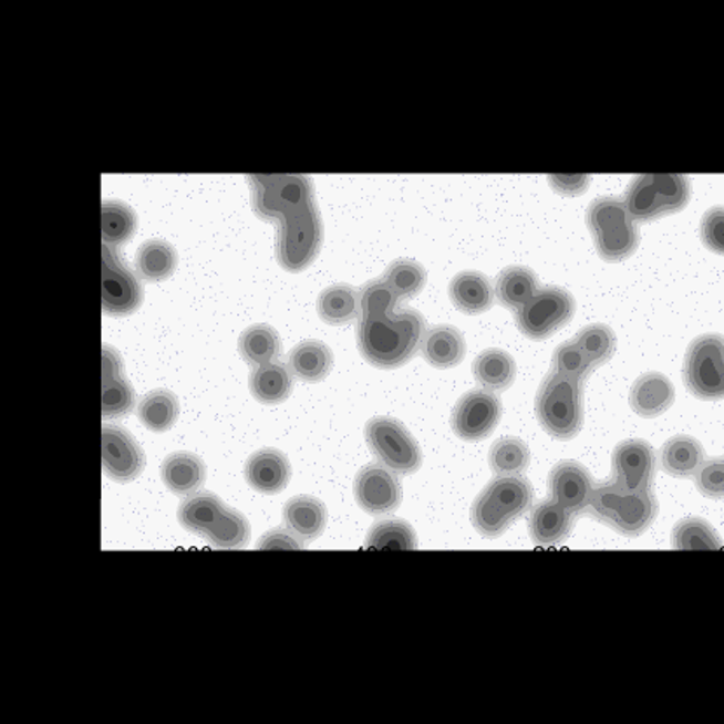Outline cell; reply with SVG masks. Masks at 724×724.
I'll return each instance as SVG.
<instances>
[{
	"label": "cell",
	"instance_id": "ee69618b",
	"mask_svg": "<svg viewBox=\"0 0 724 724\" xmlns=\"http://www.w3.org/2000/svg\"><path fill=\"white\" fill-rule=\"evenodd\" d=\"M362 296V314L387 313V311H395L399 296L390 285L384 281V278L379 280H371L369 283L363 285L360 290Z\"/></svg>",
	"mask_w": 724,
	"mask_h": 724
},
{
	"label": "cell",
	"instance_id": "f546056e",
	"mask_svg": "<svg viewBox=\"0 0 724 724\" xmlns=\"http://www.w3.org/2000/svg\"><path fill=\"white\" fill-rule=\"evenodd\" d=\"M517 366L511 354L503 350H487L474 362L475 381L489 392H503L514 384Z\"/></svg>",
	"mask_w": 724,
	"mask_h": 724
},
{
	"label": "cell",
	"instance_id": "4316f807",
	"mask_svg": "<svg viewBox=\"0 0 724 724\" xmlns=\"http://www.w3.org/2000/svg\"><path fill=\"white\" fill-rule=\"evenodd\" d=\"M318 317L329 325H347L362 313V296L351 285H330L318 297Z\"/></svg>",
	"mask_w": 724,
	"mask_h": 724
},
{
	"label": "cell",
	"instance_id": "ac0fdd59",
	"mask_svg": "<svg viewBox=\"0 0 724 724\" xmlns=\"http://www.w3.org/2000/svg\"><path fill=\"white\" fill-rule=\"evenodd\" d=\"M292 466L289 457L281 451H257L248 457L245 465V480L251 489L260 494H280L289 486Z\"/></svg>",
	"mask_w": 724,
	"mask_h": 724
},
{
	"label": "cell",
	"instance_id": "c3c4849f",
	"mask_svg": "<svg viewBox=\"0 0 724 724\" xmlns=\"http://www.w3.org/2000/svg\"><path fill=\"white\" fill-rule=\"evenodd\" d=\"M102 369L103 383H108V381H114V379L123 375V359H121V354L117 353L116 348L103 344Z\"/></svg>",
	"mask_w": 724,
	"mask_h": 724
},
{
	"label": "cell",
	"instance_id": "60d3db41",
	"mask_svg": "<svg viewBox=\"0 0 724 724\" xmlns=\"http://www.w3.org/2000/svg\"><path fill=\"white\" fill-rule=\"evenodd\" d=\"M383 278L395 290L399 299L417 296L426 285V271L423 266L411 259H399L390 263Z\"/></svg>",
	"mask_w": 724,
	"mask_h": 724
},
{
	"label": "cell",
	"instance_id": "7a4b0ae2",
	"mask_svg": "<svg viewBox=\"0 0 724 724\" xmlns=\"http://www.w3.org/2000/svg\"><path fill=\"white\" fill-rule=\"evenodd\" d=\"M535 499L531 482L520 475H505L487 484L472 505V523L486 538H498L520 519Z\"/></svg>",
	"mask_w": 724,
	"mask_h": 724
},
{
	"label": "cell",
	"instance_id": "603a6c76",
	"mask_svg": "<svg viewBox=\"0 0 724 724\" xmlns=\"http://www.w3.org/2000/svg\"><path fill=\"white\" fill-rule=\"evenodd\" d=\"M421 353L430 365L451 369L465 359L466 341L463 333L451 325H436L424 333Z\"/></svg>",
	"mask_w": 724,
	"mask_h": 724
},
{
	"label": "cell",
	"instance_id": "7c38bea8",
	"mask_svg": "<svg viewBox=\"0 0 724 724\" xmlns=\"http://www.w3.org/2000/svg\"><path fill=\"white\" fill-rule=\"evenodd\" d=\"M144 301V289L135 272L120 259L117 250L103 245L102 308L112 317L135 313Z\"/></svg>",
	"mask_w": 724,
	"mask_h": 724
},
{
	"label": "cell",
	"instance_id": "836d02e7",
	"mask_svg": "<svg viewBox=\"0 0 724 724\" xmlns=\"http://www.w3.org/2000/svg\"><path fill=\"white\" fill-rule=\"evenodd\" d=\"M180 404L175 393L161 387L147 393L138 404V417L145 428L154 433H163L174 426L177 421Z\"/></svg>",
	"mask_w": 724,
	"mask_h": 724
},
{
	"label": "cell",
	"instance_id": "ba28073f",
	"mask_svg": "<svg viewBox=\"0 0 724 724\" xmlns=\"http://www.w3.org/2000/svg\"><path fill=\"white\" fill-rule=\"evenodd\" d=\"M321 241L323 223L314 203L306 210L297 211L281 220L276 241V259L287 271H304L317 259Z\"/></svg>",
	"mask_w": 724,
	"mask_h": 724
},
{
	"label": "cell",
	"instance_id": "7bdbcfd3",
	"mask_svg": "<svg viewBox=\"0 0 724 724\" xmlns=\"http://www.w3.org/2000/svg\"><path fill=\"white\" fill-rule=\"evenodd\" d=\"M554 372L565 375V377L575 379V381H585L589 375L592 363L585 356L577 342H562L554 353Z\"/></svg>",
	"mask_w": 724,
	"mask_h": 724
},
{
	"label": "cell",
	"instance_id": "5bb4252c",
	"mask_svg": "<svg viewBox=\"0 0 724 724\" xmlns=\"http://www.w3.org/2000/svg\"><path fill=\"white\" fill-rule=\"evenodd\" d=\"M353 493L359 507L371 515L392 514L402 503L399 477L383 463L363 466L354 477Z\"/></svg>",
	"mask_w": 724,
	"mask_h": 724
},
{
	"label": "cell",
	"instance_id": "cb8c5ba5",
	"mask_svg": "<svg viewBox=\"0 0 724 724\" xmlns=\"http://www.w3.org/2000/svg\"><path fill=\"white\" fill-rule=\"evenodd\" d=\"M704 462V447L690 435L672 436L660 449V465L675 478L695 477Z\"/></svg>",
	"mask_w": 724,
	"mask_h": 724
},
{
	"label": "cell",
	"instance_id": "5b68a950",
	"mask_svg": "<svg viewBox=\"0 0 724 724\" xmlns=\"http://www.w3.org/2000/svg\"><path fill=\"white\" fill-rule=\"evenodd\" d=\"M587 226L599 256L609 262L627 259L638 250V223L627 210L623 199L614 196L596 199L587 211Z\"/></svg>",
	"mask_w": 724,
	"mask_h": 724
},
{
	"label": "cell",
	"instance_id": "9c48e42d",
	"mask_svg": "<svg viewBox=\"0 0 724 724\" xmlns=\"http://www.w3.org/2000/svg\"><path fill=\"white\" fill-rule=\"evenodd\" d=\"M684 384L702 400L724 399V338L700 335L687 348L683 365Z\"/></svg>",
	"mask_w": 724,
	"mask_h": 724
},
{
	"label": "cell",
	"instance_id": "d4e9b609",
	"mask_svg": "<svg viewBox=\"0 0 724 724\" xmlns=\"http://www.w3.org/2000/svg\"><path fill=\"white\" fill-rule=\"evenodd\" d=\"M451 301L466 314L486 313L493 308L494 290L489 278L478 271H463L449 285Z\"/></svg>",
	"mask_w": 724,
	"mask_h": 724
},
{
	"label": "cell",
	"instance_id": "2e32d148",
	"mask_svg": "<svg viewBox=\"0 0 724 724\" xmlns=\"http://www.w3.org/2000/svg\"><path fill=\"white\" fill-rule=\"evenodd\" d=\"M551 499L569 514H587L596 493V484L589 469L577 462H562L554 466L548 478Z\"/></svg>",
	"mask_w": 724,
	"mask_h": 724
},
{
	"label": "cell",
	"instance_id": "7402d4cb",
	"mask_svg": "<svg viewBox=\"0 0 724 724\" xmlns=\"http://www.w3.org/2000/svg\"><path fill=\"white\" fill-rule=\"evenodd\" d=\"M575 524V515L554 499L539 503L529 517V532L532 541L541 547H551L568 538Z\"/></svg>",
	"mask_w": 724,
	"mask_h": 724
},
{
	"label": "cell",
	"instance_id": "44dd1931",
	"mask_svg": "<svg viewBox=\"0 0 724 724\" xmlns=\"http://www.w3.org/2000/svg\"><path fill=\"white\" fill-rule=\"evenodd\" d=\"M285 526L304 541H314L325 531L327 507L321 499L301 494L289 499L283 507Z\"/></svg>",
	"mask_w": 724,
	"mask_h": 724
},
{
	"label": "cell",
	"instance_id": "8fae6325",
	"mask_svg": "<svg viewBox=\"0 0 724 724\" xmlns=\"http://www.w3.org/2000/svg\"><path fill=\"white\" fill-rule=\"evenodd\" d=\"M577 311L575 297L560 287L538 290L531 301L515 313L517 327L527 338L545 339L571 321Z\"/></svg>",
	"mask_w": 724,
	"mask_h": 724
},
{
	"label": "cell",
	"instance_id": "681fc988",
	"mask_svg": "<svg viewBox=\"0 0 724 724\" xmlns=\"http://www.w3.org/2000/svg\"><path fill=\"white\" fill-rule=\"evenodd\" d=\"M550 180V186L560 194H575L583 193L589 186V177H580V175H554V177H548Z\"/></svg>",
	"mask_w": 724,
	"mask_h": 724
},
{
	"label": "cell",
	"instance_id": "52a82bcc",
	"mask_svg": "<svg viewBox=\"0 0 724 724\" xmlns=\"http://www.w3.org/2000/svg\"><path fill=\"white\" fill-rule=\"evenodd\" d=\"M248 182L254 190V211L263 220L280 224L314 205L313 180L306 175H251Z\"/></svg>",
	"mask_w": 724,
	"mask_h": 724
},
{
	"label": "cell",
	"instance_id": "ab89813d",
	"mask_svg": "<svg viewBox=\"0 0 724 724\" xmlns=\"http://www.w3.org/2000/svg\"><path fill=\"white\" fill-rule=\"evenodd\" d=\"M206 538L210 539L215 547L224 550L244 548L250 538V524L241 511L227 507Z\"/></svg>",
	"mask_w": 724,
	"mask_h": 724
},
{
	"label": "cell",
	"instance_id": "f1b7e54d",
	"mask_svg": "<svg viewBox=\"0 0 724 724\" xmlns=\"http://www.w3.org/2000/svg\"><path fill=\"white\" fill-rule=\"evenodd\" d=\"M251 395L263 405L281 404L289 399L293 387V374L289 365L281 362L256 366L250 375Z\"/></svg>",
	"mask_w": 724,
	"mask_h": 724
},
{
	"label": "cell",
	"instance_id": "4dcf8cb0",
	"mask_svg": "<svg viewBox=\"0 0 724 724\" xmlns=\"http://www.w3.org/2000/svg\"><path fill=\"white\" fill-rule=\"evenodd\" d=\"M178 256L165 239H147L135 256L136 271L145 281H163L177 268Z\"/></svg>",
	"mask_w": 724,
	"mask_h": 724
},
{
	"label": "cell",
	"instance_id": "bcb514c9",
	"mask_svg": "<svg viewBox=\"0 0 724 724\" xmlns=\"http://www.w3.org/2000/svg\"><path fill=\"white\" fill-rule=\"evenodd\" d=\"M700 235L709 250L724 256V206H714L704 215Z\"/></svg>",
	"mask_w": 724,
	"mask_h": 724
},
{
	"label": "cell",
	"instance_id": "9a60e30c",
	"mask_svg": "<svg viewBox=\"0 0 724 724\" xmlns=\"http://www.w3.org/2000/svg\"><path fill=\"white\" fill-rule=\"evenodd\" d=\"M102 466L108 478L128 484L144 472L145 454L126 430L105 424L102 428Z\"/></svg>",
	"mask_w": 724,
	"mask_h": 724
},
{
	"label": "cell",
	"instance_id": "f6af8a7d",
	"mask_svg": "<svg viewBox=\"0 0 724 724\" xmlns=\"http://www.w3.org/2000/svg\"><path fill=\"white\" fill-rule=\"evenodd\" d=\"M695 486L700 494L705 498L723 499L724 498V459L723 457H712L700 466L695 475Z\"/></svg>",
	"mask_w": 724,
	"mask_h": 724
},
{
	"label": "cell",
	"instance_id": "1f68e13d",
	"mask_svg": "<svg viewBox=\"0 0 724 724\" xmlns=\"http://www.w3.org/2000/svg\"><path fill=\"white\" fill-rule=\"evenodd\" d=\"M538 278L524 266H510L499 272L496 296L505 308L519 311L538 293Z\"/></svg>",
	"mask_w": 724,
	"mask_h": 724
},
{
	"label": "cell",
	"instance_id": "277c9868",
	"mask_svg": "<svg viewBox=\"0 0 724 724\" xmlns=\"http://www.w3.org/2000/svg\"><path fill=\"white\" fill-rule=\"evenodd\" d=\"M536 416L548 435L569 441L583 426V387L580 381L551 371L536 395Z\"/></svg>",
	"mask_w": 724,
	"mask_h": 724
},
{
	"label": "cell",
	"instance_id": "83f0119b",
	"mask_svg": "<svg viewBox=\"0 0 724 724\" xmlns=\"http://www.w3.org/2000/svg\"><path fill=\"white\" fill-rule=\"evenodd\" d=\"M226 503L210 490L193 494L178 508V523L186 531L206 536L226 511Z\"/></svg>",
	"mask_w": 724,
	"mask_h": 724
},
{
	"label": "cell",
	"instance_id": "f35d334b",
	"mask_svg": "<svg viewBox=\"0 0 724 724\" xmlns=\"http://www.w3.org/2000/svg\"><path fill=\"white\" fill-rule=\"evenodd\" d=\"M572 341L577 342L592 366L604 365L613 359L614 351H617V335H614L613 329L604 323H592V325L585 327Z\"/></svg>",
	"mask_w": 724,
	"mask_h": 724
},
{
	"label": "cell",
	"instance_id": "ffe728a7",
	"mask_svg": "<svg viewBox=\"0 0 724 724\" xmlns=\"http://www.w3.org/2000/svg\"><path fill=\"white\" fill-rule=\"evenodd\" d=\"M161 478L172 493L178 496H193L205 486L206 466L201 457L180 451L169 454L163 462Z\"/></svg>",
	"mask_w": 724,
	"mask_h": 724
},
{
	"label": "cell",
	"instance_id": "d6a6232c",
	"mask_svg": "<svg viewBox=\"0 0 724 724\" xmlns=\"http://www.w3.org/2000/svg\"><path fill=\"white\" fill-rule=\"evenodd\" d=\"M238 350L245 362L254 366L276 362L281 353L280 333L271 325L256 323L239 335Z\"/></svg>",
	"mask_w": 724,
	"mask_h": 724
},
{
	"label": "cell",
	"instance_id": "e575fe53",
	"mask_svg": "<svg viewBox=\"0 0 724 724\" xmlns=\"http://www.w3.org/2000/svg\"><path fill=\"white\" fill-rule=\"evenodd\" d=\"M138 218L132 206L120 199H108L102 205V238L103 245L120 247L135 235Z\"/></svg>",
	"mask_w": 724,
	"mask_h": 724
},
{
	"label": "cell",
	"instance_id": "8992f818",
	"mask_svg": "<svg viewBox=\"0 0 724 724\" xmlns=\"http://www.w3.org/2000/svg\"><path fill=\"white\" fill-rule=\"evenodd\" d=\"M692 187L683 175H641L627 187V210L635 223H648L683 210L690 201Z\"/></svg>",
	"mask_w": 724,
	"mask_h": 724
},
{
	"label": "cell",
	"instance_id": "74e56055",
	"mask_svg": "<svg viewBox=\"0 0 724 724\" xmlns=\"http://www.w3.org/2000/svg\"><path fill=\"white\" fill-rule=\"evenodd\" d=\"M721 538L707 520L687 517L678 523L672 531L675 550H720Z\"/></svg>",
	"mask_w": 724,
	"mask_h": 724
},
{
	"label": "cell",
	"instance_id": "3957f363",
	"mask_svg": "<svg viewBox=\"0 0 724 724\" xmlns=\"http://www.w3.org/2000/svg\"><path fill=\"white\" fill-rule=\"evenodd\" d=\"M587 514L608 524L618 532L639 536L647 531L659 515V501L651 489L627 490L617 482L596 486Z\"/></svg>",
	"mask_w": 724,
	"mask_h": 724
},
{
	"label": "cell",
	"instance_id": "484cf974",
	"mask_svg": "<svg viewBox=\"0 0 724 724\" xmlns=\"http://www.w3.org/2000/svg\"><path fill=\"white\" fill-rule=\"evenodd\" d=\"M332 366V350L317 339L299 342L289 353V369L293 377L304 383H320L330 374Z\"/></svg>",
	"mask_w": 724,
	"mask_h": 724
},
{
	"label": "cell",
	"instance_id": "b9f144b4",
	"mask_svg": "<svg viewBox=\"0 0 724 724\" xmlns=\"http://www.w3.org/2000/svg\"><path fill=\"white\" fill-rule=\"evenodd\" d=\"M135 407V390L128 379L121 377L103 383L102 414L103 417H121Z\"/></svg>",
	"mask_w": 724,
	"mask_h": 724
},
{
	"label": "cell",
	"instance_id": "8d00e7d4",
	"mask_svg": "<svg viewBox=\"0 0 724 724\" xmlns=\"http://www.w3.org/2000/svg\"><path fill=\"white\" fill-rule=\"evenodd\" d=\"M365 547L375 550H414L417 547L416 532L405 520H381L369 531Z\"/></svg>",
	"mask_w": 724,
	"mask_h": 724
},
{
	"label": "cell",
	"instance_id": "d590c367",
	"mask_svg": "<svg viewBox=\"0 0 724 724\" xmlns=\"http://www.w3.org/2000/svg\"><path fill=\"white\" fill-rule=\"evenodd\" d=\"M531 463V453L526 442L515 436H505L494 442L489 451V466L499 477L523 475Z\"/></svg>",
	"mask_w": 724,
	"mask_h": 724
},
{
	"label": "cell",
	"instance_id": "7dc6e473",
	"mask_svg": "<svg viewBox=\"0 0 724 724\" xmlns=\"http://www.w3.org/2000/svg\"><path fill=\"white\" fill-rule=\"evenodd\" d=\"M259 550H302L304 548V539L299 538L296 532L287 529H272L268 535H263L257 544Z\"/></svg>",
	"mask_w": 724,
	"mask_h": 724
},
{
	"label": "cell",
	"instance_id": "d6986e66",
	"mask_svg": "<svg viewBox=\"0 0 724 724\" xmlns=\"http://www.w3.org/2000/svg\"><path fill=\"white\" fill-rule=\"evenodd\" d=\"M675 390L671 379L660 372H648L630 390V407L641 417H656L674 405Z\"/></svg>",
	"mask_w": 724,
	"mask_h": 724
},
{
	"label": "cell",
	"instance_id": "4fadbf2b",
	"mask_svg": "<svg viewBox=\"0 0 724 724\" xmlns=\"http://www.w3.org/2000/svg\"><path fill=\"white\" fill-rule=\"evenodd\" d=\"M503 414V404L489 390H474L463 395L453 411L454 433L468 442L484 441L496 430Z\"/></svg>",
	"mask_w": 724,
	"mask_h": 724
},
{
	"label": "cell",
	"instance_id": "30bf717a",
	"mask_svg": "<svg viewBox=\"0 0 724 724\" xmlns=\"http://www.w3.org/2000/svg\"><path fill=\"white\" fill-rule=\"evenodd\" d=\"M365 441L379 462L395 474H414L421 468L423 453L416 438L393 417H372L365 424Z\"/></svg>",
	"mask_w": 724,
	"mask_h": 724
},
{
	"label": "cell",
	"instance_id": "e0dca14e",
	"mask_svg": "<svg viewBox=\"0 0 724 724\" xmlns=\"http://www.w3.org/2000/svg\"><path fill=\"white\" fill-rule=\"evenodd\" d=\"M656 472V457L648 442L632 438L613 451V482L627 490H648Z\"/></svg>",
	"mask_w": 724,
	"mask_h": 724
},
{
	"label": "cell",
	"instance_id": "6da1fadb",
	"mask_svg": "<svg viewBox=\"0 0 724 724\" xmlns=\"http://www.w3.org/2000/svg\"><path fill=\"white\" fill-rule=\"evenodd\" d=\"M424 333L426 320L416 309L362 314L359 323L360 353L379 369H396L416 356Z\"/></svg>",
	"mask_w": 724,
	"mask_h": 724
}]
</instances>
